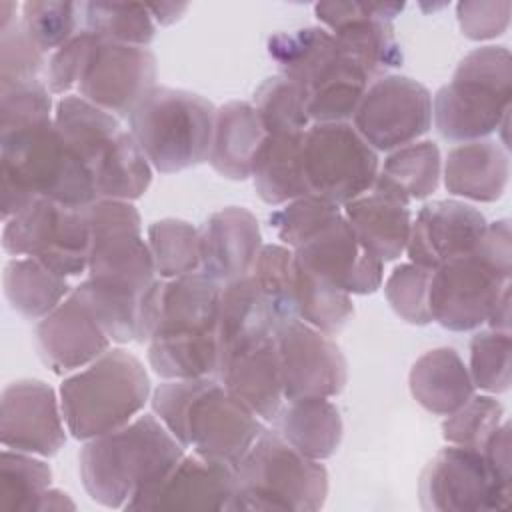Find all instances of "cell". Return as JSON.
Listing matches in <instances>:
<instances>
[{
    "instance_id": "obj_20",
    "label": "cell",
    "mask_w": 512,
    "mask_h": 512,
    "mask_svg": "<svg viewBox=\"0 0 512 512\" xmlns=\"http://www.w3.org/2000/svg\"><path fill=\"white\" fill-rule=\"evenodd\" d=\"M62 406L42 380H18L2 390L0 442L34 456H54L66 442Z\"/></svg>"
},
{
    "instance_id": "obj_39",
    "label": "cell",
    "mask_w": 512,
    "mask_h": 512,
    "mask_svg": "<svg viewBox=\"0 0 512 512\" xmlns=\"http://www.w3.org/2000/svg\"><path fill=\"white\" fill-rule=\"evenodd\" d=\"M250 278L266 298L278 324L296 318V264L292 248L264 244Z\"/></svg>"
},
{
    "instance_id": "obj_18",
    "label": "cell",
    "mask_w": 512,
    "mask_h": 512,
    "mask_svg": "<svg viewBox=\"0 0 512 512\" xmlns=\"http://www.w3.org/2000/svg\"><path fill=\"white\" fill-rule=\"evenodd\" d=\"M156 56L144 46L96 42L78 92L116 118H128L156 86Z\"/></svg>"
},
{
    "instance_id": "obj_32",
    "label": "cell",
    "mask_w": 512,
    "mask_h": 512,
    "mask_svg": "<svg viewBox=\"0 0 512 512\" xmlns=\"http://www.w3.org/2000/svg\"><path fill=\"white\" fill-rule=\"evenodd\" d=\"M272 422L290 446L312 460H326L340 448L342 416L328 398L306 396L288 400Z\"/></svg>"
},
{
    "instance_id": "obj_34",
    "label": "cell",
    "mask_w": 512,
    "mask_h": 512,
    "mask_svg": "<svg viewBox=\"0 0 512 512\" xmlns=\"http://www.w3.org/2000/svg\"><path fill=\"white\" fill-rule=\"evenodd\" d=\"M442 176L440 150L432 140H416L392 150L386 158L372 190L404 206L424 200L436 192Z\"/></svg>"
},
{
    "instance_id": "obj_14",
    "label": "cell",
    "mask_w": 512,
    "mask_h": 512,
    "mask_svg": "<svg viewBox=\"0 0 512 512\" xmlns=\"http://www.w3.org/2000/svg\"><path fill=\"white\" fill-rule=\"evenodd\" d=\"M418 496L424 510L492 512L510 506L512 488L494 476L482 450L450 444L426 464Z\"/></svg>"
},
{
    "instance_id": "obj_33",
    "label": "cell",
    "mask_w": 512,
    "mask_h": 512,
    "mask_svg": "<svg viewBox=\"0 0 512 512\" xmlns=\"http://www.w3.org/2000/svg\"><path fill=\"white\" fill-rule=\"evenodd\" d=\"M304 132H272L260 144L252 164L250 178L258 196L270 204H286L306 196L302 176V144Z\"/></svg>"
},
{
    "instance_id": "obj_9",
    "label": "cell",
    "mask_w": 512,
    "mask_h": 512,
    "mask_svg": "<svg viewBox=\"0 0 512 512\" xmlns=\"http://www.w3.org/2000/svg\"><path fill=\"white\" fill-rule=\"evenodd\" d=\"M216 108L200 94L154 86L128 116L130 132L150 166L162 174L208 160Z\"/></svg>"
},
{
    "instance_id": "obj_16",
    "label": "cell",
    "mask_w": 512,
    "mask_h": 512,
    "mask_svg": "<svg viewBox=\"0 0 512 512\" xmlns=\"http://www.w3.org/2000/svg\"><path fill=\"white\" fill-rule=\"evenodd\" d=\"M276 350L284 400L338 396L348 380L340 346L324 332L292 318L276 324Z\"/></svg>"
},
{
    "instance_id": "obj_4",
    "label": "cell",
    "mask_w": 512,
    "mask_h": 512,
    "mask_svg": "<svg viewBox=\"0 0 512 512\" xmlns=\"http://www.w3.org/2000/svg\"><path fill=\"white\" fill-rule=\"evenodd\" d=\"M182 456L184 446L156 414H142L112 432L86 440L78 456V470L82 486L94 502L106 508H126Z\"/></svg>"
},
{
    "instance_id": "obj_24",
    "label": "cell",
    "mask_w": 512,
    "mask_h": 512,
    "mask_svg": "<svg viewBox=\"0 0 512 512\" xmlns=\"http://www.w3.org/2000/svg\"><path fill=\"white\" fill-rule=\"evenodd\" d=\"M200 232V272L224 286L246 278L262 250L256 216L242 206H228L210 214Z\"/></svg>"
},
{
    "instance_id": "obj_28",
    "label": "cell",
    "mask_w": 512,
    "mask_h": 512,
    "mask_svg": "<svg viewBox=\"0 0 512 512\" xmlns=\"http://www.w3.org/2000/svg\"><path fill=\"white\" fill-rule=\"evenodd\" d=\"M276 318L250 276L222 286L218 310V364L230 354L268 340Z\"/></svg>"
},
{
    "instance_id": "obj_52",
    "label": "cell",
    "mask_w": 512,
    "mask_h": 512,
    "mask_svg": "<svg viewBox=\"0 0 512 512\" xmlns=\"http://www.w3.org/2000/svg\"><path fill=\"white\" fill-rule=\"evenodd\" d=\"M482 454L492 468L494 476L512 488V472H510V424L502 422L496 432L488 438L482 448Z\"/></svg>"
},
{
    "instance_id": "obj_26",
    "label": "cell",
    "mask_w": 512,
    "mask_h": 512,
    "mask_svg": "<svg viewBox=\"0 0 512 512\" xmlns=\"http://www.w3.org/2000/svg\"><path fill=\"white\" fill-rule=\"evenodd\" d=\"M54 124L66 144L86 164L92 180L112 160L128 134L116 116L72 94L58 100Z\"/></svg>"
},
{
    "instance_id": "obj_15",
    "label": "cell",
    "mask_w": 512,
    "mask_h": 512,
    "mask_svg": "<svg viewBox=\"0 0 512 512\" xmlns=\"http://www.w3.org/2000/svg\"><path fill=\"white\" fill-rule=\"evenodd\" d=\"M352 126L376 152H392L430 130L432 96L410 76H378L368 84Z\"/></svg>"
},
{
    "instance_id": "obj_35",
    "label": "cell",
    "mask_w": 512,
    "mask_h": 512,
    "mask_svg": "<svg viewBox=\"0 0 512 512\" xmlns=\"http://www.w3.org/2000/svg\"><path fill=\"white\" fill-rule=\"evenodd\" d=\"M70 284L42 262L24 256L4 266V294L12 310L28 320H42L68 294Z\"/></svg>"
},
{
    "instance_id": "obj_22",
    "label": "cell",
    "mask_w": 512,
    "mask_h": 512,
    "mask_svg": "<svg viewBox=\"0 0 512 512\" xmlns=\"http://www.w3.org/2000/svg\"><path fill=\"white\" fill-rule=\"evenodd\" d=\"M480 210L460 200H434L424 204L410 226L406 252L410 262L436 270L448 260L470 254L484 230Z\"/></svg>"
},
{
    "instance_id": "obj_45",
    "label": "cell",
    "mask_w": 512,
    "mask_h": 512,
    "mask_svg": "<svg viewBox=\"0 0 512 512\" xmlns=\"http://www.w3.org/2000/svg\"><path fill=\"white\" fill-rule=\"evenodd\" d=\"M510 330H478L470 340V378L474 388L502 394L510 388Z\"/></svg>"
},
{
    "instance_id": "obj_48",
    "label": "cell",
    "mask_w": 512,
    "mask_h": 512,
    "mask_svg": "<svg viewBox=\"0 0 512 512\" xmlns=\"http://www.w3.org/2000/svg\"><path fill=\"white\" fill-rule=\"evenodd\" d=\"M432 270L414 262L396 266L384 284V294L392 310L408 324L426 326L432 322L428 292Z\"/></svg>"
},
{
    "instance_id": "obj_51",
    "label": "cell",
    "mask_w": 512,
    "mask_h": 512,
    "mask_svg": "<svg viewBox=\"0 0 512 512\" xmlns=\"http://www.w3.org/2000/svg\"><path fill=\"white\" fill-rule=\"evenodd\" d=\"M510 2H458L456 16L466 38L482 42L502 36L510 24Z\"/></svg>"
},
{
    "instance_id": "obj_11",
    "label": "cell",
    "mask_w": 512,
    "mask_h": 512,
    "mask_svg": "<svg viewBox=\"0 0 512 512\" xmlns=\"http://www.w3.org/2000/svg\"><path fill=\"white\" fill-rule=\"evenodd\" d=\"M380 164L376 150L350 122H314L302 144V176L310 196L346 204L372 190Z\"/></svg>"
},
{
    "instance_id": "obj_6",
    "label": "cell",
    "mask_w": 512,
    "mask_h": 512,
    "mask_svg": "<svg viewBox=\"0 0 512 512\" xmlns=\"http://www.w3.org/2000/svg\"><path fill=\"white\" fill-rule=\"evenodd\" d=\"M148 398V372L124 348H108L60 384L62 416L76 440H92L128 424Z\"/></svg>"
},
{
    "instance_id": "obj_8",
    "label": "cell",
    "mask_w": 512,
    "mask_h": 512,
    "mask_svg": "<svg viewBox=\"0 0 512 512\" xmlns=\"http://www.w3.org/2000/svg\"><path fill=\"white\" fill-rule=\"evenodd\" d=\"M512 56L506 46L470 50L432 100L438 134L450 142L488 138L510 112Z\"/></svg>"
},
{
    "instance_id": "obj_43",
    "label": "cell",
    "mask_w": 512,
    "mask_h": 512,
    "mask_svg": "<svg viewBox=\"0 0 512 512\" xmlns=\"http://www.w3.org/2000/svg\"><path fill=\"white\" fill-rule=\"evenodd\" d=\"M340 216L342 210L338 204L306 194L274 210L268 222L274 228L278 240H282L284 246L296 250L312 240L326 226L336 222Z\"/></svg>"
},
{
    "instance_id": "obj_46",
    "label": "cell",
    "mask_w": 512,
    "mask_h": 512,
    "mask_svg": "<svg viewBox=\"0 0 512 512\" xmlns=\"http://www.w3.org/2000/svg\"><path fill=\"white\" fill-rule=\"evenodd\" d=\"M504 408L488 394H472L470 400L442 422V436L448 444L482 450L488 438L502 424Z\"/></svg>"
},
{
    "instance_id": "obj_53",
    "label": "cell",
    "mask_w": 512,
    "mask_h": 512,
    "mask_svg": "<svg viewBox=\"0 0 512 512\" xmlns=\"http://www.w3.org/2000/svg\"><path fill=\"white\" fill-rule=\"evenodd\" d=\"M76 508V504L70 500V496L66 494V492H62V490H58V488H46L40 496H38V500H36V504H34V508H32V512H48V510H74Z\"/></svg>"
},
{
    "instance_id": "obj_21",
    "label": "cell",
    "mask_w": 512,
    "mask_h": 512,
    "mask_svg": "<svg viewBox=\"0 0 512 512\" xmlns=\"http://www.w3.org/2000/svg\"><path fill=\"white\" fill-rule=\"evenodd\" d=\"M294 258L346 294H372L382 286L384 262L360 244L344 214L296 248Z\"/></svg>"
},
{
    "instance_id": "obj_36",
    "label": "cell",
    "mask_w": 512,
    "mask_h": 512,
    "mask_svg": "<svg viewBox=\"0 0 512 512\" xmlns=\"http://www.w3.org/2000/svg\"><path fill=\"white\" fill-rule=\"evenodd\" d=\"M82 30L100 42L148 46L156 36V24L146 4L80 2Z\"/></svg>"
},
{
    "instance_id": "obj_44",
    "label": "cell",
    "mask_w": 512,
    "mask_h": 512,
    "mask_svg": "<svg viewBox=\"0 0 512 512\" xmlns=\"http://www.w3.org/2000/svg\"><path fill=\"white\" fill-rule=\"evenodd\" d=\"M72 290L84 302V306L90 310V314L96 318V322L102 326L112 342L126 344L138 340L142 298L100 288L88 278Z\"/></svg>"
},
{
    "instance_id": "obj_12",
    "label": "cell",
    "mask_w": 512,
    "mask_h": 512,
    "mask_svg": "<svg viewBox=\"0 0 512 512\" xmlns=\"http://www.w3.org/2000/svg\"><path fill=\"white\" fill-rule=\"evenodd\" d=\"M2 248L12 256H30L64 278L78 276L90 254L86 208L38 198L4 222Z\"/></svg>"
},
{
    "instance_id": "obj_27",
    "label": "cell",
    "mask_w": 512,
    "mask_h": 512,
    "mask_svg": "<svg viewBox=\"0 0 512 512\" xmlns=\"http://www.w3.org/2000/svg\"><path fill=\"white\" fill-rule=\"evenodd\" d=\"M510 176L508 150L492 138L460 142L444 162V186L448 194L472 202H496L502 198Z\"/></svg>"
},
{
    "instance_id": "obj_54",
    "label": "cell",
    "mask_w": 512,
    "mask_h": 512,
    "mask_svg": "<svg viewBox=\"0 0 512 512\" xmlns=\"http://www.w3.org/2000/svg\"><path fill=\"white\" fill-rule=\"evenodd\" d=\"M486 324L496 330H510V288L500 294Z\"/></svg>"
},
{
    "instance_id": "obj_25",
    "label": "cell",
    "mask_w": 512,
    "mask_h": 512,
    "mask_svg": "<svg viewBox=\"0 0 512 512\" xmlns=\"http://www.w3.org/2000/svg\"><path fill=\"white\" fill-rule=\"evenodd\" d=\"M276 334V332H274ZM260 420H274L284 404L276 338L262 340L224 358L216 376Z\"/></svg>"
},
{
    "instance_id": "obj_13",
    "label": "cell",
    "mask_w": 512,
    "mask_h": 512,
    "mask_svg": "<svg viewBox=\"0 0 512 512\" xmlns=\"http://www.w3.org/2000/svg\"><path fill=\"white\" fill-rule=\"evenodd\" d=\"M512 272L502 270L478 248L432 270L428 306L432 322L452 332H470L488 322Z\"/></svg>"
},
{
    "instance_id": "obj_37",
    "label": "cell",
    "mask_w": 512,
    "mask_h": 512,
    "mask_svg": "<svg viewBox=\"0 0 512 512\" xmlns=\"http://www.w3.org/2000/svg\"><path fill=\"white\" fill-rule=\"evenodd\" d=\"M296 264V318L314 326L316 330L334 336L338 334L350 316L354 304L350 294L312 274L304 266Z\"/></svg>"
},
{
    "instance_id": "obj_5",
    "label": "cell",
    "mask_w": 512,
    "mask_h": 512,
    "mask_svg": "<svg viewBox=\"0 0 512 512\" xmlns=\"http://www.w3.org/2000/svg\"><path fill=\"white\" fill-rule=\"evenodd\" d=\"M268 56L280 74L298 84L314 122H348L372 78L324 26L272 34Z\"/></svg>"
},
{
    "instance_id": "obj_41",
    "label": "cell",
    "mask_w": 512,
    "mask_h": 512,
    "mask_svg": "<svg viewBox=\"0 0 512 512\" xmlns=\"http://www.w3.org/2000/svg\"><path fill=\"white\" fill-rule=\"evenodd\" d=\"M252 106L266 134L304 132L312 124L302 88L282 74L268 78L256 88Z\"/></svg>"
},
{
    "instance_id": "obj_1",
    "label": "cell",
    "mask_w": 512,
    "mask_h": 512,
    "mask_svg": "<svg viewBox=\"0 0 512 512\" xmlns=\"http://www.w3.org/2000/svg\"><path fill=\"white\" fill-rule=\"evenodd\" d=\"M222 286L202 272L156 278L140 300L138 340L164 380L216 376Z\"/></svg>"
},
{
    "instance_id": "obj_49",
    "label": "cell",
    "mask_w": 512,
    "mask_h": 512,
    "mask_svg": "<svg viewBox=\"0 0 512 512\" xmlns=\"http://www.w3.org/2000/svg\"><path fill=\"white\" fill-rule=\"evenodd\" d=\"M52 98L46 82L0 86V132L52 120Z\"/></svg>"
},
{
    "instance_id": "obj_17",
    "label": "cell",
    "mask_w": 512,
    "mask_h": 512,
    "mask_svg": "<svg viewBox=\"0 0 512 512\" xmlns=\"http://www.w3.org/2000/svg\"><path fill=\"white\" fill-rule=\"evenodd\" d=\"M404 2H318V22L374 80L402 64V50L392 20Z\"/></svg>"
},
{
    "instance_id": "obj_50",
    "label": "cell",
    "mask_w": 512,
    "mask_h": 512,
    "mask_svg": "<svg viewBox=\"0 0 512 512\" xmlns=\"http://www.w3.org/2000/svg\"><path fill=\"white\" fill-rule=\"evenodd\" d=\"M96 42L98 40L90 32L82 30L56 52H52L46 68V86L50 94L68 96L72 88H78Z\"/></svg>"
},
{
    "instance_id": "obj_19",
    "label": "cell",
    "mask_w": 512,
    "mask_h": 512,
    "mask_svg": "<svg viewBox=\"0 0 512 512\" xmlns=\"http://www.w3.org/2000/svg\"><path fill=\"white\" fill-rule=\"evenodd\" d=\"M234 492L232 464L192 452L134 496L124 510H230Z\"/></svg>"
},
{
    "instance_id": "obj_29",
    "label": "cell",
    "mask_w": 512,
    "mask_h": 512,
    "mask_svg": "<svg viewBox=\"0 0 512 512\" xmlns=\"http://www.w3.org/2000/svg\"><path fill=\"white\" fill-rule=\"evenodd\" d=\"M266 130L252 102L232 100L216 108L208 162L228 180H246Z\"/></svg>"
},
{
    "instance_id": "obj_2",
    "label": "cell",
    "mask_w": 512,
    "mask_h": 512,
    "mask_svg": "<svg viewBox=\"0 0 512 512\" xmlns=\"http://www.w3.org/2000/svg\"><path fill=\"white\" fill-rule=\"evenodd\" d=\"M38 198L88 208L98 198L86 164L66 144L54 118L0 132V212L4 222Z\"/></svg>"
},
{
    "instance_id": "obj_23",
    "label": "cell",
    "mask_w": 512,
    "mask_h": 512,
    "mask_svg": "<svg viewBox=\"0 0 512 512\" xmlns=\"http://www.w3.org/2000/svg\"><path fill=\"white\" fill-rule=\"evenodd\" d=\"M110 338L74 290L36 326V350L54 374L88 366L110 348Z\"/></svg>"
},
{
    "instance_id": "obj_42",
    "label": "cell",
    "mask_w": 512,
    "mask_h": 512,
    "mask_svg": "<svg viewBox=\"0 0 512 512\" xmlns=\"http://www.w3.org/2000/svg\"><path fill=\"white\" fill-rule=\"evenodd\" d=\"M20 24L30 40L46 54L58 50L82 32L80 2L32 0L22 4Z\"/></svg>"
},
{
    "instance_id": "obj_55",
    "label": "cell",
    "mask_w": 512,
    "mask_h": 512,
    "mask_svg": "<svg viewBox=\"0 0 512 512\" xmlns=\"http://www.w3.org/2000/svg\"><path fill=\"white\" fill-rule=\"evenodd\" d=\"M150 16L162 24V26H168L172 22H176L180 18L182 12H186V4H146Z\"/></svg>"
},
{
    "instance_id": "obj_30",
    "label": "cell",
    "mask_w": 512,
    "mask_h": 512,
    "mask_svg": "<svg viewBox=\"0 0 512 512\" xmlns=\"http://www.w3.org/2000/svg\"><path fill=\"white\" fill-rule=\"evenodd\" d=\"M342 214L360 244L378 260L392 262L406 250L412 226L408 206L370 190L346 202Z\"/></svg>"
},
{
    "instance_id": "obj_7",
    "label": "cell",
    "mask_w": 512,
    "mask_h": 512,
    "mask_svg": "<svg viewBox=\"0 0 512 512\" xmlns=\"http://www.w3.org/2000/svg\"><path fill=\"white\" fill-rule=\"evenodd\" d=\"M236 470L230 510L314 512L328 496V472L290 446L276 430H262Z\"/></svg>"
},
{
    "instance_id": "obj_31",
    "label": "cell",
    "mask_w": 512,
    "mask_h": 512,
    "mask_svg": "<svg viewBox=\"0 0 512 512\" xmlns=\"http://www.w3.org/2000/svg\"><path fill=\"white\" fill-rule=\"evenodd\" d=\"M408 382L414 400L436 416H450L474 394L468 366L448 346L424 352L414 362Z\"/></svg>"
},
{
    "instance_id": "obj_10",
    "label": "cell",
    "mask_w": 512,
    "mask_h": 512,
    "mask_svg": "<svg viewBox=\"0 0 512 512\" xmlns=\"http://www.w3.org/2000/svg\"><path fill=\"white\" fill-rule=\"evenodd\" d=\"M90 224L88 280L100 288L142 298L156 280L142 220L128 200L100 198L86 208Z\"/></svg>"
},
{
    "instance_id": "obj_47",
    "label": "cell",
    "mask_w": 512,
    "mask_h": 512,
    "mask_svg": "<svg viewBox=\"0 0 512 512\" xmlns=\"http://www.w3.org/2000/svg\"><path fill=\"white\" fill-rule=\"evenodd\" d=\"M46 68L44 52L30 40L20 18L0 28V86L46 82Z\"/></svg>"
},
{
    "instance_id": "obj_40",
    "label": "cell",
    "mask_w": 512,
    "mask_h": 512,
    "mask_svg": "<svg viewBox=\"0 0 512 512\" xmlns=\"http://www.w3.org/2000/svg\"><path fill=\"white\" fill-rule=\"evenodd\" d=\"M52 470L34 454L12 448L0 454V510L32 512L38 496L50 486Z\"/></svg>"
},
{
    "instance_id": "obj_3",
    "label": "cell",
    "mask_w": 512,
    "mask_h": 512,
    "mask_svg": "<svg viewBox=\"0 0 512 512\" xmlns=\"http://www.w3.org/2000/svg\"><path fill=\"white\" fill-rule=\"evenodd\" d=\"M150 404L184 448L232 466L264 430L260 418L214 376L166 380L154 390Z\"/></svg>"
},
{
    "instance_id": "obj_38",
    "label": "cell",
    "mask_w": 512,
    "mask_h": 512,
    "mask_svg": "<svg viewBox=\"0 0 512 512\" xmlns=\"http://www.w3.org/2000/svg\"><path fill=\"white\" fill-rule=\"evenodd\" d=\"M148 248L158 278L200 272V232L186 220L164 218L148 226Z\"/></svg>"
}]
</instances>
